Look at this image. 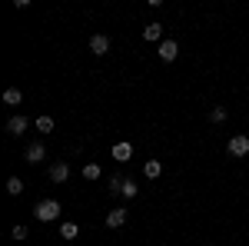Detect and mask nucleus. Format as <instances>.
Masks as SVG:
<instances>
[{
	"instance_id": "obj_1",
	"label": "nucleus",
	"mask_w": 249,
	"mask_h": 246,
	"mask_svg": "<svg viewBox=\"0 0 249 246\" xmlns=\"http://www.w3.org/2000/svg\"><path fill=\"white\" fill-rule=\"evenodd\" d=\"M34 216H37L40 223H53L60 216V203L57 200H40L37 207H34Z\"/></svg>"
},
{
	"instance_id": "obj_2",
	"label": "nucleus",
	"mask_w": 249,
	"mask_h": 246,
	"mask_svg": "<svg viewBox=\"0 0 249 246\" xmlns=\"http://www.w3.org/2000/svg\"><path fill=\"white\" fill-rule=\"evenodd\" d=\"M230 156H246L249 153V136L246 133H236V136H230Z\"/></svg>"
},
{
	"instance_id": "obj_3",
	"label": "nucleus",
	"mask_w": 249,
	"mask_h": 246,
	"mask_svg": "<svg viewBox=\"0 0 249 246\" xmlns=\"http://www.w3.org/2000/svg\"><path fill=\"white\" fill-rule=\"evenodd\" d=\"M90 50H93L96 57H103V54L110 50V37H107V34H93V37H90Z\"/></svg>"
},
{
	"instance_id": "obj_4",
	"label": "nucleus",
	"mask_w": 249,
	"mask_h": 246,
	"mask_svg": "<svg viewBox=\"0 0 249 246\" xmlns=\"http://www.w3.org/2000/svg\"><path fill=\"white\" fill-rule=\"evenodd\" d=\"M176 54H179V43H176V40H163V43H160V60L173 63V60H176Z\"/></svg>"
},
{
	"instance_id": "obj_5",
	"label": "nucleus",
	"mask_w": 249,
	"mask_h": 246,
	"mask_svg": "<svg viewBox=\"0 0 249 246\" xmlns=\"http://www.w3.org/2000/svg\"><path fill=\"white\" fill-rule=\"evenodd\" d=\"M67 176H70V167H67L63 160H57V163H50V180H53V183H63Z\"/></svg>"
},
{
	"instance_id": "obj_6",
	"label": "nucleus",
	"mask_w": 249,
	"mask_h": 246,
	"mask_svg": "<svg viewBox=\"0 0 249 246\" xmlns=\"http://www.w3.org/2000/svg\"><path fill=\"white\" fill-rule=\"evenodd\" d=\"M123 223H126V209L116 207V209H110V213H107V227H110V229H120Z\"/></svg>"
},
{
	"instance_id": "obj_7",
	"label": "nucleus",
	"mask_w": 249,
	"mask_h": 246,
	"mask_svg": "<svg viewBox=\"0 0 249 246\" xmlns=\"http://www.w3.org/2000/svg\"><path fill=\"white\" fill-rule=\"evenodd\" d=\"M143 40H150V43H163V23H146L143 27Z\"/></svg>"
},
{
	"instance_id": "obj_8",
	"label": "nucleus",
	"mask_w": 249,
	"mask_h": 246,
	"mask_svg": "<svg viewBox=\"0 0 249 246\" xmlns=\"http://www.w3.org/2000/svg\"><path fill=\"white\" fill-rule=\"evenodd\" d=\"M23 130H27V116H10V120H7V133H10V136H20Z\"/></svg>"
},
{
	"instance_id": "obj_9",
	"label": "nucleus",
	"mask_w": 249,
	"mask_h": 246,
	"mask_svg": "<svg viewBox=\"0 0 249 246\" xmlns=\"http://www.w3.org/2000/svg\"><path fill=\"white\" fill-rule=\"evenodd\" d=\"M43 156H47L43 143H30L27 147V163H43Z\"/></svg>"
},
{
	"instance_id": "obj_10",
	"label": "nucleus",
	"mask_w": 249,
	"mask_h": 246,
	"mask_svg": "<svg viewBox=\"0 0 249 246\" xmlns=\"http://www.w3.org/2000/svg\"><path fill=\"white\" fill-rule=\"evenodd\" d=\"M130 156H133V147H130V143H116L113 147V160L123 163V160H130Z\"/></svg>"
},
{
	"instance_id": "obj_11",
	"label": "nucleus",
	"mask_w": 249,
	"mask_h": 246,
	"mask_svg": "<svg viewBox=\"0 0 249 246\" xmlns=\"http://www.w3.org/2000/svg\"><path fill=\"white\" fill-rule=\"evenodd\" d=\"M143 173H146L150 180H156V176L163 173V163H160V160H146V163H143Z\"/></svg>"
},
{
	"instance_id": "obj_12",
	"label": "nucleus",
	"mask_w": 249,
	"mask_h": 246,
	"mask_svg": "<svg viewBox=\"0 0 249 246\" xmlns=\"http://www.w3.org/2000/svg\"><path fill=\"white\" fill-rule=\"evenodd\" d=\"M77 233H80L77 223H63V227H60V236H63V240H77Z\"/></svg>"
},
{
	"instance_id": "obj_13",
	"label": "nucleus",
	"mask_w": 249,
	"mask_h": 246,
	"mask_svg": "<svg viewBox=\"0 0 249 246\" xmlns=\"http://www.w3.org/2000/svg\"><path fill=\"white\" fill-rule=\"evenodd\" d=\"M7 193H10V196H20V193H23V183H20V176H10V180H7Z\"/></svg>"
},
{
	"instance_id": "obj_14",
	"label": "nucleus",
	"mask_w": 249,
	"mask_h": 246,
	"mask_svg": "<svg viewBox=\"0 0 249 246\" xmlns=\"http://www.w3.org/2000/svg\"><path fill=\"white\" fill-rule=\"evenodd\" d=\"M20 100H23V94H20V90H14V87H10V90L3 94V103H10V107H17Z\"/></svg>"
},
{
	"instance_id": "obj_15",
	"label": "nucleus",
	"mask_w": 249,
	"mask_h": 246,
	"mask_svg": "<svg viewBox=\"0 0 249 246\" xmlns=\"http://www.w3.org/2000/svg\"><path fill=\"white\" fill-rule=\"evenodd\" d=\"M120 193H123V196L130 200V196H136V193H140V187H136L133 180H123V189H120Z\"/></svg>"
},
{
	"instance_id": "obj_16",
	"label": "nucleus",
	"mask_w": 249,
	"mask_h": 246,
	"mask_svg": "<svg viewBox=\"0 0 249 246\" xmlns=\"http://www.w3.org/2000/svg\"><path fill=\"white\" fill-rule=\"evenodd\" d=\"M83 180H100V167L96 163H87L83 167Z\"/></svg>"
},
{
	"instance_id": "obj_17",
	"label": "nucleus",
	"mask_w": 249,
	"mask_h": 246,
	"mask_svg": "<svg viewBox=\"0 0 249 246\" xmlns=\"http://www.w3.org/2000/svg\"><path fill=\"white\" fill-rule=\"evenodd\" d=\"M37 130L40 133H50V130H53V120H50V116H37Z\"/></svg>"
},
{
	"instance_id": "obj_18",
	"label": "nucleus",
	"mask_w": 249,
	"mask_h": 246,
	"mask_svg": "<svg viewBox=\"0 0 249 246\" xmlns=\"http://www.w3.org/2000/svg\"><path fill=\"white\" fill-rule=\"evenodd\" d=\"M210 120H213V123H223V120H226V107H213Z\"/></svg>"
},
{
	"instance_id": "obj_19",
	"label": "nucleus",
	"mask_w": 249,
	"mask_h": 246,
	"mask_svg": "<svg viewBox=\"0 0 249 246\" xmlns=\"http://www.w3.org/2000/svg\"><path fill=\"white\" fill-rule=\"evenodd\" d=\"M10 236H14V240H27V227H23V223H20V227H14V233H10Z\"/></svg>"
},
{
	"instance_id": "obj_20",
	"label": "nucleus",
	"mask_w": 249,
	"mask_h": 246,
	"mask_svg": "<svg viewBox=\"0 0 249 246\" xmlns=\"http://www.w3.org/2000/svg\"><path fill=\"white\" fill-rule=\"evenodd\" d=\"M110 189H113V193H120V189H123V180H120V176H113V180H110Z\"/></svg>"
}]
</instances>
